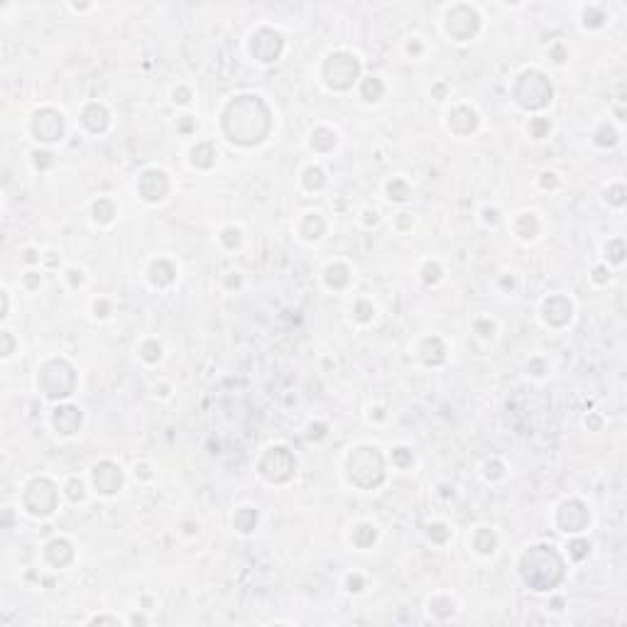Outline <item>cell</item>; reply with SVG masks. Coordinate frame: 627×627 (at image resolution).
Returning a JSON list of instances; mask_svg holds the SVG:
<instances>
[{"instance_id": "obj_1", "label": "cell", "mask_w": 627, "mask_h": 627, "mask_svg": "<svg viewBox=\"0 0 627 627\" xmlns=\"http://www.w3.org/2000/svg\"><path fill=\"white\" fill-rule=\"evenodd\" d=\"M34 132L39 135V140H57V137H61V118L54 110H44L34 120Z\"/></svg>"}, {"instance_id": "obj_2", "label": "cell", "mask_w": 627, "mask_h": 627, "mask_svg": "<svg viewBox=\"0 0 627 627\" xmlns=\"http://www.w3.org/2000/svg\"><path fill=\"white\" fill-rule=\"evenodd\" d=\"M79 421H81V417H79L77 409H71V407L57 409L54 424H57V429H61V434H74V429L79 426Z\"/></svg>"}]
</instances>
